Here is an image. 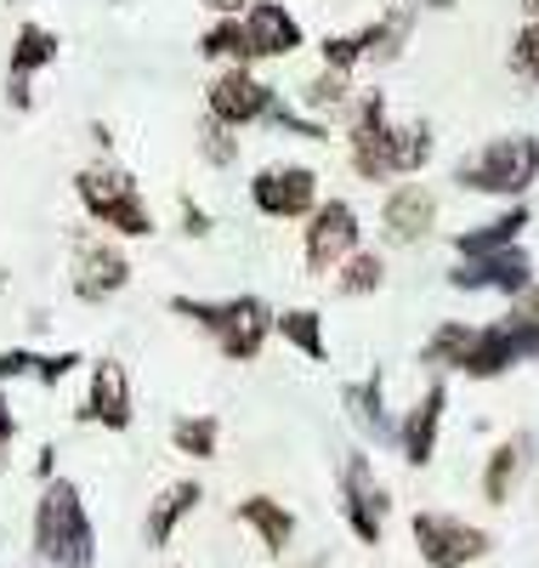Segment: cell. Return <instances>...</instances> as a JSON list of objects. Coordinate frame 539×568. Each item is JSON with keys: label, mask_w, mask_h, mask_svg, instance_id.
Returning <instances> with one entry per match:
<instances>
[{"label": "cell", "mask_w": 539, "mask_h": 568, "mask_svg": "<svg viewBox=\"0 0 539 568\" xmlns=\"http://www.w3.org/2000/svg\"><path fill=\"white\" fill-rule=\"evenodd\" d=\"M171 449L182 460H216L222 449V420L216 415H176L171 420Z\"/></svg>", "instance_id": "4dcf8cb0"}, {"label": "cell", "mask_w": 539, "mask_h": 568, "mask_svg": "<svg viewBox=\"0 0 539 568\" xmlns=\"http://www.w3.org/2000/svg\"><path fill=\"white\" fill-rule=\"evenodd\" d=\"M358 245H364V216H358V205L340 200V194H324V200L313 205V216L302 222V267H307L313 278H329Z\"/></svg>", "instance_id": "ba28073f"}, {"label": "cell", "mask_w": 539, "mask_h": 568, "mask_svg": "<svg viewBox=\"0 0 539 568\" xmlns=\"http://www.w3.org/2000/svg\"><path fill=\"white\" fill-rule=\"evenodd\" d=\"M539 182V136L533 131H506L477 142L471 154L455 160V187L482 200H528V187Z\"/></svg>", "instance_id": "277c9868"}, {"label": "cell", "mask_w": 539, "mask_h": 568, "mask_svg": "<svg viewBox=\"0 0 539 568\" xmlns=\"http://www.w3.org/2000/svg\"><path fill=\"white\" fill-rule=\"evenodd\" d=\"M200 506H205V484H200V478H176V484H165V489L149 500V511H142V540H149L154 551H165Z\"/></svg>", "instance_id": "ac0fdd59"}, {"label": "cell", "mask_w": 539, "mask_h": 568, "mask_svg": "<svg viewBox=\"0 0 539 568\" xmlns=\"http://www.w3.org/2000/svg\"><path fill=\"white\" fill-rule=\"evenodd\" d=\"M238 18H244V34H251V58L256 63H284V58H296L307 45L302 18L289 12L284 0H251Z\"/></svg>", "instance_id": "2e32d148"}, {"label": "cell", "mask_w": 539, "mask_h": 568, "mask_svg": "<svg viewBox=\"0 0 539 568\" xmlns=\"http://www.w3.org/2000/svg\"><path fill=\"white\" fill-rule=\"evenodd\" d=\"M267 131H278V136H302V142H329L335 136V125L329 120H318V114H307L302 103H289L284 91H278V103L267 109V120H262Z\"/></svg>", "instance_id": "1f68e13d"}, {"label": "cell", "mask_w": 539, "mask_h": 568, "mask_svg": "<svg viewBox=\"0 0 539 568\" xmlns=\"http://www.w3.org/2000/svg\"><path fill=\"white\" fill-rule=\"evenodd\" d=\"M273 103H278V85H267L256 74V63H227L205 85V114L222 120V125H233V131H256Z\"/></svg>", "instance_id": "7c38bea8"}, {"label": "cell", "mask_w": 539, "mask_h": 568, "mask_svg": "<svg viewBox=\"0 0 539 568\" xmlns=\"http://www.w3.org/2000/svg\"><path fill=\"white\" fill-rule=\"evenodd\" d=\"M238 136H244V131H233V125H222V120L205 114V120H200V160H205L211 171H233L238 154H244Z\"/></svg>", "instance_id": "d6a6232c"}, {"label": "cell", "mask_w": 539, "mask_h": 568, "mask_svg": "<svg viewBox=\"0 0 539 568\" xmlns=\"http://www.w3.org/2000/svg\"><path fill=\"white\" fill-rule=\"evenodd\" d=\"M444 415H449V382H444V375H431V387L398 415V438H391V449L404 455V466L426 471L437 460V444H444Z\"/></svg>", "instance_id": "9a60e30c"}, {"label": "cell", "mask_w": 539, "mask_h": 568, "mask_svg": "<svg viewBox=\"0 0 539 568\" xmlns=\"http://www.w3.org/2000/svg\"><path fill=\"white\" fill-rule=\"evenodd\" d=\"M74 200L85 211L91 227L114 233V240H154L160 233V216L142 194V182L120 165V160H91L74 171Z\"/></svg>", "instance_id": "3957f363"}, {"label": "cell", "mask_w": 539, "mask_h": 568, "mask_svg": "<svg viewBox=\"0 0 539 568\" xmlns=\"http://www.w3.org/2000/svg\"><path fill=\"white\" fill-rule=\"evenodd\" d=\"M391 120L398 114H391L380 85L353 91V109L340 120V136H347V165H353L358 182H375V187L391 182Z\"/></svg>", "instance_id": "52a82bcc"}, {"label": "cell", "mask_w": 539, "mask_h": 568, "mask_svg": "<svg viewBox=\"0 0 539 568\" xmlns=\"http://www.w3.org/2000/svg\"><path fill=\"white\" fill-rule=\"evenodd\" d=\"M7 109H12V114H29V109H34V80L7 74Z\"/></svg>", "instance_id": "f35d334b"}, {"label": "cell", "mask_w": 539, "mask_h": 568, "mask_svg": "<svg viewBox=\"0 0 539 568\" xmlns=\"http://www.w3.org/2000/svg\"><path fill=\"white\" fill-rule=\"evenodd\" d=\"M318 200H324V182L302 160H273L251 171V211L267 222H307Z\"/></svg>", "instance_id": "30bf717a"}, {"label": "cell", "mask_w": 539, "mask_h": 568, "mask_svg": "<svg viewBox=\"0 0 539 568\" xmlns=\"http://www.w3.org/2000/svg\"><path fill=\"white\" fill-rule=\"evenodd\" d=\"M340 409H347V420L358 426L369 444H391V438H398V415L386 409V369H369V375H358V382L340 387Z\"/></svg>", "instance_id": "d6986e66"}, {"label": "cell", "mask_w": 539, "mask_h": 568, "mask_svg": "<svg viewBox=\"0 0 539 568\" xmlns=\"http://www.w3.org/2000/svg\"><path fill=\"white\" fill-rule=\"evenodd\" d=\"M12 449H18V409H12L7 387H0V471L12 466Z\"/></svg>", "instance_id": "74e56055"}, {"label": "cell", "mask_w": 539, "mask_h": 568, "mask_svg": "<svg viewBox=\"0 0 539 568\" xmlns=\"http://www.w3.org/2000/svg\"><path fill=\"white\" fill-rule=\"evenodd\" d=\"M109 7H136V0H109Z\"/></svg>", "instance_id": "bcb514c9"}, {"label": "cell", "mask_w": 539, "mask_h": 568, "mask_svg": "<svg viewBox=\"0 0 539 568\" xmlns=\"http://www.w3.org/2000/svg\"><path fill=\"white\" fill-rule=\"evenodd\" d=\"M7 7H18V0H7Z\"/></svg>", "instance_id": "7dc6e473"}, {"label": "cell", "mask_w": 539, "mask_h": 568, "mask_svg": "<svg viewBox=\"0 0 539 568\" xmlns=\"http://www.w3.org/2000/svg\"><path fill=\"white\" fill-rule=\"evenodd\" d=\"M205 7H211V18H222V12H244L251 0H205Z\"/></svg>", "instance_id": "7bdbcfd3"}, {"label": "cell", "mask_w": 539, "mask_h": 568, "mask_svg": "<svg viewBox=\"0 0 539 568\" xmlns=\"http://www.w3.org/2000/svg\"><path fill=\"white\" fill-rule=\"evenodd\" d=\"M409 540H415L426 568H471V562H482L488 551H495V535H488L482 524H466V517L431 511V506H420L409 517Z\"/></svg>", "instance_id": "9c48e42d"}, {"label": "cell", "mask_w": 539, "mask_h": 568, "mask_svg": "<svg viewBox=\"0 0 539 568\" xmlns=\"http://www.w3.org/2000/svg\"><path fill=\"white\" fill-rule=\"evenodd\" d=\"M131 256H125V240L114 233H74L69 240V296L80 307H109L114 296L131 291Z\"/></svg>", "instance_id": "5b68a950"}, {"label": "cell", "mask_w": 539, "mask_h": 568, "mask_svg": "<svg viewBox=\"0 0 539 568\" xmlns=\"http://www.w3.org/2000/svg\"><path fill=\"white\" fill-rule=\"evenodd\" d=\"M176 222H182V240H211V233H216V216L193 194H176Z\"/></svg>", "instance_id": "8d00e7d4"}, {"label": "cell", "mask_w": 539, "mask_h": 568, "mask_svg": "<svg viewBox=\"0 0 539 568\" xmlns=\"http://www.w3.org/2000/svg\"><path fill=\"white\" fill-rule=\"evenodd\" d=\"M335 500H340V524L358 546H380L386 540V517H391V489L375 471L369 449H347L335 471Z\"/></svg>", "instance_id": "8992f818"}, {"label": "cell", "mask_w": 539, "mask_h": 568, "mask_svg": "<svg viewBox=\"0 0 539 568\" xmlns=\"http://www.w3.org/2000/svg\"><path fill=\"white\" fill-rule=\"evenodd\" d=\"M329 284H335V296H347V302L380 296V291H386V251H375V245H358L347 262H340V267L329 273Z\"/></svg>", "instance_id": "484cf974"}, {"label": "cell", "mask_w": 539, "mask_h": 568, "mask_svg": "<svg viewBox=\"0 0 539 568\" xmlns=\"http://www.w3.org/2000/svg\"><path fill=\"white\" fill-rule=\"evenodd\" d=\"M449 291L460 296H517L533 284V256L528 245H506V251H488V256H455V267L444 273Z\"/></svg>", "instance_id": "5bb4252c"}, {"label": "cell", "mask_w": 539, "mask_h": 568, "mask_svg": "<svg viewBox=\"0 0 539 568\" xmlns=\"http://www.w3.org/2000/svg\"><path fill=\"white\" fill-rule=\"evenodd\" d=\"M471 336H477V324H466V318L431 324V336L420 342V364L437 369V375H460V364H466V353H471Z\"/></svg>", "instance_id": "f1b7e54d"}, {"label": "cell", "mask_w": 539, "mask_h": 568, "mask_svg": "<svg viewBox=\"0 0 539 568\" xmlns=\"http://www.w3.org/2000/svg\"><path fill=\"white\" fill-rule=\"evenodd\" d=\"M91 142H96V154H103V160H114V131H109V120H91Z\"/></svg>", "instance_id": "b9f144b4"}, {"label": "cell", "mask_w": 539, "mask_h": 568, "mask_svg": "<svg viewBox=\"0 0 539 568\" xmlns=\"http://www.w3.org/2000/svg\"><path fill=\"white\" fill-rule=\"evenodd\" d=\"M511 318H522V324H539V278L528 284V291H517L511 296V307H506Z\"/></svg>", "instance_id": "ab89813d"}, {"label": "cell", "mask_w": 539, "mask_h": 568, "mask_svg": "<svg viewBox=\"0 0 539 568\" xmlns=\"http://www.w3.org/2000/svg\"><path fill=\"white\" fill-rule=\"evenodd\" d=\"M165 307L200 329L227 364H256L267 353V342H273V313H278L256 291H238V296H171Z\"/></svg>", "instance_id": "7a4b0ae2"}, {"label": "cell", "mask_w": 539, "mask_h": 568, "mask_svg": "<svg viewBox=\"0 0 539 568\" xmlns=\"http://www.w3.org/2000/svg\"><path fill=\"white\" fill-rule=\"evenodd\" d=\"M415 18H420V12L409 7V0H398V7H386L380 18L358 23V34H364V63H398V58L409 52Z\"/></svg>", "instance_id": "7402d4cb"}, {"label": "cell", "mask_w": 539, "mask_h": 568, "mask_svg": "<svg viewBox=\"0 0 539 568\" xmlns=\"http://www.w3.org/2000/svg\"><path fill=\"white\" fill-rule=\"evenodd\" d=\"M200 58L216 63V69H227V63H256V58H251V34H244V18H238V12H222V18H211V23L200 29Z\"/></svg>", "instance_id": "f546056e"}, {"label": "cell", "mask_w": 539, "mask_h": 568, "mask_svg": "<svg viewBox=\"0 0 539 568\" xmlns=\"http://www.w3.org/2000/svg\"><path fill=\"white\" fill-rule=\"evenodd\" d=\"M353 91H358L353 74H340V69H324V63H318V74L302 85V98H296V103H302L307 114L340 125V120H347V109H353Z\"/></svg>", "instance_id": "83f0119b"}, {"label": "cell", "mask_w": 539, "mask_h": 568, "mask_svg": "<svg viewBox=\"0 0 539 568\" xmlns=\"http://www.w3.org/2000/svg\"><path fill=\"white\" fill-rule=\"evenodd\" d=\"M74 369H85V353H74V347H58V353H40V347H34V369H29V382H34V387H45V393H52V387H63V382H69Z\"/></svg>", "instance_id": "e575fe53"}, {"label": "cell", "mask_w": 539, "mask_h": 568, "mask_svg": "<svg viewBox=\"0 0 539 568\" xmlns=\"http://www.w3.org/2000/svg\"><path fill=\"white\" fill-rule=\"evenodd\" d=\"M74 420L103 426V433H131V426H136V387H131V369H125L114 353H109V358H91V369H85V398H80Z\"/></svg>", "instance_id": "4fadbf2b"}, {"label": "cell", "mask_w": 539, "mask_h": 568, "mask_svg": "<svg viewBox=\"0 0 539 568\" xmlns=\"http://www.w3.org/2000/svg\"><path fill=\"white\" fill-rule=\"evenodd\" d=\"M522 12H528V18H539V0H522Z\"/></svg>", "instance_id": "f6af8a7d"}, {"label": "cell", "mask_w": 539, "mask_h": 568, "mask_svg": "<svg viewBox=\"0 0 539 568\" xmlns=\"http://www.w3.org/2000/svg\"><path fill=\"white\" fill-rule=\"evenodd\" d=\"M437 154V131L431 120H391V182L398 176H420Z\"/></svg>", "instance_id": "4316f807"}, {"label": "cell", "mask_w": 539, "mask_h": 568, "mask_svg": "<svg viewBox=\"0 0 539 568\" xmlns=\"http://www.w3.org/2000/svg\"><path fill=\"white\" fill-rule=\"evenodd\" d=\"M273 336L302 353L307 364H329V336H324V313L318 307H278L273 313Z\"/></svg>", "instance_id": "cb8c5ba5"}, {"label": "cell", "mask_w": 539, "mask_h": 568, "mask_svg": "<svg viewBox=\"0 0 539 568\" xmlns=\"http://www.w3.org/2000/svg\"><path fill=\"white\" fill-rule=\"evenodd\" d=\"M426 7H431V12H455V7H460V0H426Z\"/></svg>", "instance_id": "ee69618b"}, {"label": "cell", "mask_w": 539, "mask_h": 568, "mask_svg": "<svg viewBox=\"0 0 539 568\" xmlns=\"http://www.w3.org/2000/svg\"><path fill=\"white\" fill-rule=\"evenodd\" d=\"M533 222V205L528 200H506L500 216L488 222H471L455 233V256H488V251H506V245H522V233Z\"/></svg>", "instance_id": "44dd1931"}, {"label": "cell", "mask_w": 539, "mask_h": 568, "mask_svg": "<svg viewBox=\"0 0 539 568\" xmlns=\"http://www.w3.org/2000/svg\"><path fill=\"white\" fill-rule=\"evenodd\" d=\"M34 478L45 484V478H58V444H40V455H34Z\"/></svg>", "instance_id": "60d3db41"}, {"label": "cell", "mask_w": 539, "mask_h": 568, "mask_svg": "<svg viewBox=\"0 0 539 568\" xmlns=\"http://www.w3.org/2000/svg\"><path fill=\"white\" fill-rule=\"evenodd\" d=\"M522 471H528V438H506V444H495V449H488V460H482L477 495H482L488 506H506V500L517 495V484H522Z\"/></svg>", "instance_id": "603a6c76"}, {"label": "cell", "mask_w": 539, "mask_h": 568, "mask_svg": "<svg viewBox=\"0 0 539 568\" xmlns=\"http://www.w3.org/2000/svg\"><path fill=\"white\" fill-rule=\"evenodd\" d=\"M437 216H444V200H437V187H426L420 176H398L386 182L380 194V240L386 251H415L437 233Z\"/></svg>", "instance_id": "8fae6325"}, {"label": "cell", "mask_w": 539, "mask_h": 568, "mask_svg": "<svg viewBox=\"0 0 539 568\" xmlns=\"http://www.w3.org/2000/svg\"><path fill=\"white\" fill-rule=\"evenodd\" d=\"M517 364H522L517 329H511V318L500 313V318L477 324V336H471V353H466L460 375H471V382H500V375H511Z\"/></svg>", "instance_id": "ffe728a7"}, {"label": "cell", "mask_w": 539, "mask_h": 568, "mask_svg": "<svg viewBox=\"0 0 539 568\" xmlns=\"http://www.w3.org/2000/svg\"><path fill=\"white\" fill-rule=\"evenodd\" d=\"M233 524L251 535L267 557H284L289 546H296V535H302V517L289 511L278 495H244V500L233 506Z\"/></svg>", "instance_id": "e0dca14e"}, {"label": "cell", "mask_w": 539, "mask_h": 568, "mask_svg": "<svg viewBox=\"0 0 539 568\" xmlns=\"http://www.w3.org/2000/svg\"><path fill=\"white\" fill-rule=\"evenodd\" d=\"M58 52H63V40H58V29H45V23H18V34H12V52H7V74H23V80H34V74H45L58 63Z\"/></svg>", "instance_id": "d4e9b609"}, {"label": "cell", "mask_w": 539, "mask_h": 568, "mask_svg": "<svg viewBox=\"0 0 539 568\" xmlns=\"http://www.w3.org/2000/svg\"><path fill=\"white\" fill-rule=\"evenodd\" d=\"M318 63L324 69H340V74H358L364 69V34L358 29H335L318 40Z\"/></svg>", "instance_id": "836d02e7"}, {"label": "cell", "mask_w": 539, "mask_h": 568, "mask_svg": "<svg viewBox=\"0 0 539 568\" xmlns=\"http://www.w3.org/2000/svg\"><path fill=\"white\" fill-rule=\"evenodd\" d=\"M511 74L522 80V85H539V18H528L517 34H511Z\"/></svg>", "instance_id": "d590c367"}, {"label": "cell", "mask_w": 539, "mask_h": 568, "mask_svg": "<svg viewBox=\"0 0 539 568\" xmlns=\"http://www.w3.org/2000/svg\"><path fill=\"white\" fill-rule=\"evenodd\" d=\"M34 568H96V524L74 478H45L29 511Z\"/></svg>", "instance_id": "6da1fadb"}]
</instances>
